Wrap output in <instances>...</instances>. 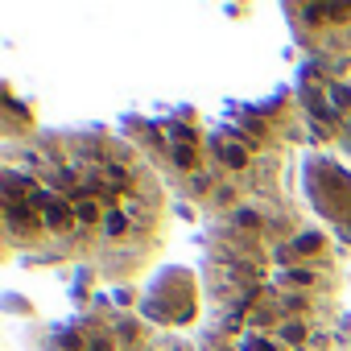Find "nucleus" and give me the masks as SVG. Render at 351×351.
Here are the masks:
<instances>
[{"label":"nucleus","instance_id":"f257e3e1","mask_svg":"<svg viewBox=\"0 0 351 351\" xmlns=\"http://www.w3.org/2000/svg\"><path fill=\"white\" fill-rule=\"evenodd\" d=\"M169 182L112 128H38L0 153L5 256L136 285L169 240Z\"/></svg>","mask_w":351,"mask_h":351},{"label":"nucleus","instance_id":"f03ea898","mask_svg":"<svg viewBox=\"0 0 351 351\" xmlns=\"http://www.w3.org/2000/svg\"><path fill=\"white\" fill-rule=\"evenodd\" d=\"M293 191L252 199L203 228V351H335L347 265Z\"/></svg>","mask_w":351,"mask_h":351},{"label":"nucleus","instance_id":"7ed1b4c3","mask_svg":"<svg viewBox=\"0 0 351 351\" xmlns=\"http://www.w3.org/2000/svg\"><path fill=\"white\" fill-rule=\"evenodd\" d=\"M306 112L281 91L269 104L240 108L228 120L207 124L195 112L128 120L124 136L161 169L173 195H182L207 223L252 203L289 191V149L302 141Z\"/></svg>","mask_w":351,"mask_h":351},{"label":"nucleus","instance_id":"20e7f679","mask_svg":"<svg viewBox=\"0 0 351 351\" xmlns=\"http://www.w3.org/2000/svg\"><path fill=\"white\" fill-rule=\"evenodd\" d=\"M46 351H203L195 330H173L145 310L95 302L54 326Z\"/></svg>","mask_w":351,"mask_h":351},{"label":"nucleus","instance_id":"39448f33","mask_svg":"<svg viewBox=\"0 0 351 351\" xmlns=\"http://www.w3.org/2000/svg\"><path fill=\"white\" fill-rule=\"evenodd\" d=\"M302 191L314 219L335 236L343 252H351V169L322 153H310L302 161Z\"/></svg>","mask_w":351,"mask_h":351},{"label":"nucleus","instance_id":"423d86ee","mask_svg":"<svg viewBox=\"0 0 351 351\" xmlns=\"http://www.w3.org/2000/svg\"><path fill=\"white\" fill-rule=\"evenodd\" d=\"M285 17L310 58H351V5H285Z\"/></svg>","mask_w":351,"mask_h":351}]
</instances>
